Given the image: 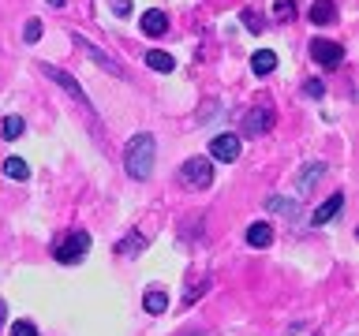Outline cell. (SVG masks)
<instances>
[{"mask_svg": "<svg viewBox=\"0 0 359 336\" xmlns=\"http://www.w3.org/2000/svg\"><path fill=\"white\" fill-rule=\"evenodd\" d=\"M303 90H307V97H322V94H325L318 78H307V86H303Z\"/></svg>", "mask_w": 359, "mask_h": 336, "instance_id": "26", "label": "cell"}, {"mask_svg": "<svg viewBox=\"0 0 359 336\" xmlns=\"http://www.w3.org/2000/svg\"><path fill=\"white\" fill-rule=\"evenodd\" d=\"M292 15H296V4H292V0H277L273 4V22H288Z\"/></svg>", "mask_w": 359, "mask_h": 336, "instance_id": "21", "label": "cell"}, {"mask_svg": "<svg viewBox=\"0 0 359 336\" xmlns=\"http://www.w3.org/2000/svg\"><path fill=\"white\" fill-rule=\"evenodd\" d=\"M11 336H38V329H34V321H15L11 325Z\"/></svg>", "mask_w": 359, "mask_h": 336, "instance_id": "25", "label": "cell"}, {"mask_svg": "<svg viewBox=\"0 0 359 336\" xmlns=\"http://www.w3.org/2000/svg\"><path fill=\"white\" fill-rule=\"evenodd\" d=\"M142 310H146V314H154V318H157V314H165V310H168V295H165L161 288L146 291V295H142Z\"/></svg>", "mask_w": 359, "mask_h": 336, "instance_id": "13", "label": "cell"}, {"mask_svg": "<svg viewBox=\"0 0 359 336\" xmlns=\"http://www.w3.org/2000/svg\"><path fill=\"white\" fill-rule=\"evenodd\" d=\"M330 172V168H325V161H311V164H303L299 168V176H296V187H299V195H307V190L318 183V179Z\"/></svg>", "mask_w": 359, "mask_h": 336, "instance_id": "8", "label": "cell"}, {"mask_svg": "<svg viewBox=\"0 0 359 336\" xmlns=\"http://www.w3.org/2000/svg\"><path fill=\"white\" fill-rule=\"evenodd\" d=\"M341 209H344V195H333L330 202H322V206L314 209V217H311V220H314V224H330Z\"/></svg>", "mask_w": 359, "mask_h": 336, "instance_id": "12", "label": "cell"}, {"mask_svg": "<svg viewBox=\"0 0 359 336\" xmlns=\"http://www.w3.org/2000/svg\"><path fill=\"white\" fill-rule=\"evenodd\" d=\"M202 291H210V276H198L195 284L187 288V295H184V307H191V302H195V299L202 295Z\"/></svg>", "mask_w": 359, "mask_h": 336, "instance_id": "22", "label": "cell"}, {"mask_svg": "<svg viewBox=\"0 0 359 336\" xmlns=\"http://www.w3.org/2000/svg\"><path fill=\"white\" fill-rule=\"evenodd\" d=\"M112 11L123 19V15H131V0H112Z\"/></svg>", "mask_w": 359, "mask_h": 336, "instance_id": "27", "label": "cell"}, {"mask_svg": "<svg viewBox=\"0 0 359 336\" xmlns=\"http://www.w3.org/2000/svg\"><path fill=\"white\" fill-rule=\"evenodd\" d=\"M4 176L8 179H30V164L22 161V157H8V161H4Z\"/></svg>", "mask_w": 359, "mask_h": 336, "instance_id": "18", "label": "cell"}, {"mask_svg": "<svg viewBox=\"0 0 359 336\" xmlns=\"http://www.w3.org/2000/svg\"><path fill=\"white\" fill-rule=\"evenodd\" d=\"M243 22H247V30H255V34L262 30V15H258L255 8H247V11H243Z\"/></svg>", "mask_w": 359, "mask_h": 336, "instance_id": "24", "label": "cell"}, {"mask_svg": "<svg viewBox=\"0 0 359 336\" xmlns=\"http://www.w3.org/2000/svg\"><path fill=\"white\" fill-rule=\"evenodd\" d=\"M22 38H27L30 45H34V41H38V38H41V19H30V22H27V27H22Z\"/></svg>", "mask_w": 359, "mask_h": 336, "instance_id": "23", "label": "cell"}, {"mask_svg": "<svg viewBox=\"0 0 359 336\" xmlns=\"http://www.w3.org/2000/svg\"><path fill=\"white\" fill-rule=\"evenodd\" d=\"M8 321V307H4V299H0V325Z\"/></svg>", "mask_w": 359, "mask_h": 336, "instance_id": "28", "label": "cell"}, {"mask_svg": "<svg viewBox=\"0 0 359 336\" xmlns=\"http://www.w3.org/2000/svg\"><path fill=\"white\" fill-rule=\"evenodd\" d=\"M269 127H273V108H251L243 116V131L255 134V139H258V134H266Z\"/></svg>", "mask_w": 359, "mask_h": 336, "instance_id": "6", "label": "cell"}, {"mask_svg": "<svg viewBox=\"0 0 359 336\" xmlns=\"http://www.w3.org/2000/svg\"><path fill=\"white\" fill-rule=\"evenodd\" d=\"M142 30L150 34V38H161V34L168 30V15H165V11H157V8H150L142 15Z\"/></svg>", "mask_w": 359, "mask_h": 336, "instance_id": "11", "label": "cell"}, {"mask_svg": "<svg viewBox=\"0 0 359 336\" xmlns=\"http://www.w3.org/2000/svg\"><path fill=\"white\" fill-rule=\"evenodd\" d=\"M41 71L49 75V78H53L56 86H64V90H67V94H72L75 101H83V105H86V101H90V97H86V90L79 86V83H75V78L67 75V71H60V67H53V64H41Z\"/></svg>", "mask_w": 359, "mask_h": 336, "instance_id": "5", "label": "cell"}, {"mask_svg": "<svg viewBox=\"0 0 359 336\" xmlns=\"http://www.w3.org/2000/svg\"><path fill=\"white\" fill-rule=\"evenodd\" d=\"M49 4H53V8H64V0H49Z\"/></svg>", "mask_w": 359, "mask_h": 336, "instance_id": "29", "label": "cell"}, {"mask_svg": "<svg viewBox=\"0 0 359 336\" xmlns=\"http://www.w3.org/2000/svg\"><path fill=\"white\" fill-rule=\"evenodd\" d=\"M180 183L187 190H206L213 183V161L210 157H187L180 164Z\"/></svg>", "mask_w": 359, "mask_h": 336, "instance_id": "3", "label": "cell"}, {"mask_svg": "<svg viewBox=\"0 0 359 336\" xmlns=\"http://www.w3.org/2000/svg\"><path fill=\"white\" fill-rule=\"evenodd\" d=\"M269 243H273V228H269L266 220H255L251 228H247V246H255V251H266Z\"/></svg>", "mask_w": 359, "mask_h": 336, "instance_id": "9", "label": "cell"}, {"mask_svg": "<svg viewBox=\"0 0 359 336\" xmlns=\"http://www.w3.org/2000/svg\"><path fill=\"white\" fill-rule=\"evenodd\" d=\"M266 209H269V213H285V217H299V206H296V202H288V198H280V195H269V198H266Z\"/></svg>", "mask_w": 359, "mask_h": 336, "instance_id": "17", "label": "cell"}, {"mask_svg": "<svg viewBox=\"0 0 359 336\" xmlns=\"http://www.w3.org/2000/svg\"><path fill=\"white\" fill-rule=\"evenodd\" d=\"M210 157H217V161H236V157H240V139H236V134H217V139L210 142Z\"/></svg>", "mask_w": 359, "mask_h": 336, "instance_id": "7", "label": "cell"}, {"mask_svg": "<svg viewBox=\"0 0 359 336\" xmlns=\"http://www.w3.org/2000/svg\"><path fill=\"white\" fill-rule=\"evenodd\" d=\"M142 243H146L142 235H139V232H131V235H128V239H123V243H116V254H123V258H135V254L142 251Z\"/></svg>", "mask_w": 359, "mask_h": 336, "instance_id": "19", "label": "cell"}, {"mask_svg": "<svg viewBox=\"0 0 359 336\" xmlns=\"http://www.w3.org/2000/svg\"><path fill=\"white\" fill-rule=\"evenodd\" d=\"M146 64H150L154 71H161V75H168V71L176 67V60H172L168 52H161V49H150V52H146Z\"/></svg>", "mask_w": 359, "mask_h": 336, "instance_id": "16", "label": "cell"}, {"mask_svg": "<svg viewBox=\"0 0 359 336\" xmlns=\"http://www.w3.org/2000/svg\"><path fill=\"white\" fill-rule=\"evenodd\" d=\"M86 251H90V232H83V228H72L64 235V239H56V246H53V258L60 265H79L86 258Z\"/></svg>", "mask_w": 359, "mask_h": 336, "instance_id": "2", "label": "cell"}, {"mask_svg": "<svg viewBox=\"0 0 359 336\" xmlns=\"http://www.w3.org/2000/svg\"><path fill=\"white\" fill-rule=\"evenodd\" d=\"M277 67V52H269V49H258L255 56H251V71L255 75H269Z\"/></svg>", "mask_w": 359, "mask_h": 336, "instance_id": "14", "label": "cell"}, {"mask_svg": "<svg viewBox=\"0 0 359 336\" xmlns=\"http://www.w3.org/2000/svg\"><path fill=\"white\" fill-rule=\"evenodd\" d=\"M22 127H27V123H22V116H4V127H0V131H4V139L15 142L19 134H22Z\"/></svg>", "mask_w": 359, "mask_h": 336, "instance_id": "20", "label": "cell"}, {"mask_svg": "<svg viewBox=\"0 0 359 336\" xmlns=\"http://www.w3.org/2000/svg\"><path fill=\"white\" fill-rule=\"evenodd\" d=\"M79 41H83V38H79ZM83 49L90 52V60H97V64H101V71H109V75H120V64L112 60V56H105V52H101L97 45H86V41H83Z\"/></svg>", "mask_w": 359, "mask_h": 336, "instance_id": "15", "label": "cell"}, {"mask_svg": "<svg viewBox=\"0 0 359 336\" xmlns=\"http://www.w3.org/2000/svg\"><path fill=\"white\" fill-rule=\"evenodd\" d=\"M154 153H157V142L154 134H135V139L123 146V168H128L131 179H150L154 176Z\"/></svg>", "mask_w": 359, "mask_h": 336, "instance_id": "1", "label": "cell"}, {"mask_svg": "<svg viewBox=\"0 0 359 336\" xmlns=\"http://www.w3.org/2000/svg\"><path fill=\"white\" fill-rule=\"evenodd\" d=\"M307 15H311L314 27H325V22H333V19H337V4H333V0H314Z\"/></svg>", "mask_w": 359, "mask_h": 336, "instance_id": "10", "label": "cell"}, {"mask_svg": "<svg viewBox=\"0 0 359 336\" xmlns=\"http://www.w3.org/2000/svg\"><path fill=\"white\" fill-rule=\"evenodd\" d=\"M311 56H314V64H322V67H337L344 60V49L337 41H325V38H314L311 41Z\"/></svg>", "mask_w": 359, "mask_h": 336, "instance_id": "4", "label": "cell"}]
</instances>
